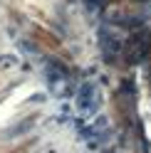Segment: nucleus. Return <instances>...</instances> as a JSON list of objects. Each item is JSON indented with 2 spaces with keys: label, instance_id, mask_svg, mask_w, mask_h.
<instances>
[{
  "label": "nucleus",
  "instance_id": "obj_3",
  "mask_svg": "<svg viewBox=\"0 0 151 153\" xmlns=\"http://www.w3.org/2000/svg\"><path fill=\"white\" fill-rule=\"evenodd\" d=\"M99 42H102V52H104V59H107V62H114V59H117V54H119V42L114 40V35H109L107 30H102Z\"/></svg>",
  "mask_w": 151,
  "mask_h": 153
},
{
  "label": "nucleus",
  "instance_id": "obj_1",
  "mask_svg": "<svg viewBox=\"0 0 151 153\" xmlns=\"http://www.w3.org/2000/svg\"><path fill=\"white\" fill-rule=\"evenodd\" d=\"M77 106L82 114H97L99 109V94H97V87L94 84H84V87L77 91Z\"/></svg>",
  "mask_w": 151,
  "mask_h": 153
},
{
  "label": "nucleus",
  "instance_id": "obj_2",
  "mask_svg": "<svg viewBox=\"0 0 151 153\" xmlns=\"http://www.w3.org/2000/svg\"><path fill=\"white\" fill-rule=\"evenodd\" d=\"M146 52H149V37L144 35V30H139L134 35V40H131V45H129V59L141 62L146 57Z\"/></svg>",
  "mask_w": 151,
  "mask_h": 153
}]
</instances>
